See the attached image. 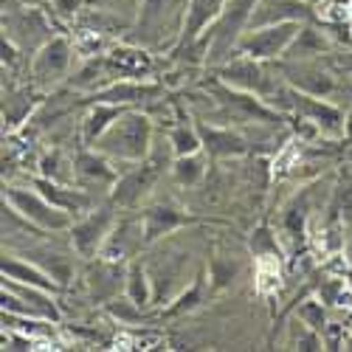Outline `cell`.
I'll return each instance as SVG.
<instances>
[]
</instances>
